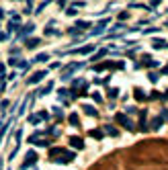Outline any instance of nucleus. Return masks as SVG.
Returning a JSON list of instances; mask_svg holds the SVG:
<instances>
[{"instance_id":"obj_1","label":"nucleus","mask_w":168,"mask_h":170,"mask_svg":"<svg viewBox=\"0 0 168 170\" xmlns=\"http://www.w3.org/2000/svg\"><path fill=\"white\" fill-rule=\"evenodd\" d=\"M82 68H84V64H82V62H74V64L66 66V68L62 70V80H70V78H72V72L82 70Z\"/></svg>"},{"instance_id":"obj_2","label":"nucleus","mask_w":168,"mask_h":170,"mask_svg":"<svg viewBox=\"0 0 168 170\" xmlns=\"http://www.w3.org/2000/svg\"><path fill=\"white\" fill-rule=\"evenodd\" d=\"M35 162H37V152H35V150H29V152L25 154V162L21 164V168H23V170H27V168L33 166Z\"/></svg>"},{"instance_id":"obj_3","label":"nucleus","mask_w":168,"mask_h":170,"mask_svg":"<svg viewBox=\"0 0 168 170\" xmlns=\"http://www.w3.org/2000/svg\"><path fill=\"white\" fill-rule=\"evenodd\" d=\"M29 143L41 145V148H47V145H49V141H45V139H43V133H41V131H35V133L29 137Z\"/></svg>"},{"instance_id":"obj_4","label":"nucleus","mask_w":168,"mask_h":170,"mask_svg":"<svg viewBox=\"0 0 168 170\" xmlns=\"http://www.w3.org/2000/svg\"><path fill=\"white\" fill-rule=\"evenodd\" d=\"M115 121H117L119 125H123L125 129H133V123L127 119V115H123V113H117V115H115Z\"/></svg>"},{"instance_id":"obj_5","label":"nucleus","mask_w":168,"mask_h":170,"mask_svg":"<svg viewBox=\"0 0 168 170\" xmlns=\"http://www.w3.org/2000/svg\"><path fill=\"white\" fill-rule=\"evenodd\" d=\"M45 76H47V70H39V72H35L33 76H29L27 82H29V84H37V82H41Z\"/></svg>"},{"instance_id":"obj_6","label":"nucleus","mask_w":168,"mask_h":170,"mask_svg":"<svg viewBox=\"0 0 168 170\" xmlns=\"http://www.w3.org/2000/svg\"><path fill=\"white\" fill-rule=\"evenodd\" d=\"M58 164H68V162H72L74 160V152H64L62 154V158H53Z\"/></svg>"},{"instance_id":"obj_7","label":"nucleus","mask_w":168,"mask_h":170,"mask_svg":"<svg viewBox=\"0 0 168 170\" xmlns=\"http://www.w3.org/2000/svg\"><path fill=\"white\" fill-rule=\"evenodd\" d=\"M39 45H41V39H37V37H29V39L25 41V47H27V49H37Z\"/></svg>"},{"instance_id":"obj_8","label":"nucleus","mask_w":168,"mask_h":170,"mask_svg":"<svg viewBox=\"0 0 168 170\" xmlns=\"http://www.w3.org/2000/svg\"><path fill=\"white\" fill-rule=\"evenodd\" d=\"M33 31H35V25H33V23H27V25H23V29L19 31V37H25V35H29Z\"/></svg>"},{"instance_id":"obj_9","label":"nucleus","mask_w":168,"mask_h":170,"mask_svg":"<svg viewBox=\"0 0 168 170\" xmlns=\"http://www.w3.org/2000/svg\"><path fill=\"white\" fill-rule=\"evenodd\" d=\"M70 143H72V148H84V141H82V137H78V135H74V137H70Z\"/></svg>"},{"instance_id":"obj_10","label":"nucleus","mask_w":168,"mask_h":170,"mask_svg":"<svg viewBox=\"0 0 168 170\" xmlns=\"http://www.w3.org/2000/svg\"><path fill=\"white\" fill-rule=\"evenodd\" d=\"M109 68H115V64L113 62H103V64L94 66V72H103V70H109Z\"/></svg>"},{"instance_id":"obj_11","label":"nucleus","mask_w":168,"mask_h":170,"mask_svg":"<svg viewBox=\"0 0 168 170\" xmlns=\"http://www.w3.org/2000/svg\"><path fill=\"white\" fill-rule=\"evenodd\" d=\"M107 23H109V21H101L99 25H97V29H92V35H101V33H105V27H107Z\"/></svg>"},{"instance_id":"obj_12","label":"nucleus","mask_w":168,"mask_h":170,"mask_svg":"<svg viewBox=\"0 0 168 170\" xmlns=\"http://www.w3.org/2000/svg\"><path fill=\"white\" fill-rule=\"evenodd\" d=\"M152 45H154V49H162V47H168V43H166L164 39H154Z\"/></svg>"},{"instance_id":"obj_13","label":"nucleus","mask_w":168,"mask_h":170,"mask_svg":"<svg viewBox=\"0 0 168 170\" xmlns=\"http://www.w3.org/2000/svg\"><path fill=\"white\" fill-rule=\"evenodd\" d=\"M94 49V45H86V47H80V49H74L72 53H90Z\"/></svg>"},{"instance_id":"obj_14","label":"nucleus","mask_w":168,"mask_h":170,"mask_svg":"<svg viewBox=\"0 0 168 170\" xmlns=\"http://www.w3.org/2000/svg\"><path fill=\"white\" fill-rule=\"evenodd\" d=\"M51 88H53V82H47V84H45V86L39 90V94L43 96V94H47V92H51Z\"/></svg>"},{"instance_id":"obj_15","label":"nucleus","mask_w":168,"mask_h":170,"mask_svg":"<svg viewBox=\"0 0 168 170\" xmlns=\"http://www.w3.org/2000/svg\"><path fill=\"white\" fill-rule=\"evenodd\" d=\"M82 109H84V113H86V115H90V117H97V109H92L90 105H84Z\"/></svg>"},{"instance_id":"obj_16","label":"nucleus","mask_w":168,"mask_h":170,"mask_svg":"<svg viewBox=\"0 0 168 170\" xmlns=\"http://www.w3.org/2000/svg\"><path fill=\"white\" fill-rule=\"evenodd\" d=\"M139 125H141V131L148 129V127H146V113H143V111L139 113Z\"/></svg>"},{"instance_id":"obj_17","label":"nucleus","mask_w":168,"mask_h":170,"mask_svg":"<svg viewBox=\"0 0 168 170\" xmlns=\"http://www.w3.org/2000/svg\"><path fill=\"white\" fill-rule=\"evenodd\" d=\"M68 121H70V123H72V125L76 127V125H78V115H76V113H72V115L68 117Z\"/></svg>"},{"instance_id":"obj_18","label":"nucleus","mask_w":168,"mask_h":170,"mask_svg":"<svg viewBox=\"0 0 168 170\" xmlns=\"http://www.w3.org/2000/svg\"><path fill=\"white\" fill-rule=\"evenodd\" d=\"M47 60H49V53H39L33 62H47Z\"/></svg>"},{"instance_id":"obj_19","label":"nucleus","mask_w":168,"mask_h":170,"mask_svg":"<svg viewBox=\"0 0 168 170\" xmlns=\"http://www.w3.org/2000/svg\"><path fill=\"white\" fill-rule=\"evenodd\" d=\"M58 154H64V148H51V150H49V156H51V158L58 156Z\"/></svg>"},{"instance_id":"obj_20","label":"nucleus","mask_w":168,"mask_h":170,"mask_svg":"<svg viewBox=\"0 0 168 170\" xmlns=\"http://www.w3.org/2000/svg\"><path fill=\"white\" fill-rule=\"evenodd\" d=\"M8 31H21V27H19V23H8Z\"/></svg>"},{"instance_id":"obj_21","label":"nucleus","mask_w":168,"mask_h":170,"mask_svg":"<svg viewBox=\"0 0 168 170\" xmlns=\"http://www.w3.org/2000/svg\"><path fill=\"white\" fill-rule=\"evenodd\" d=\"M119 96V88H111L109 90V99H117Z\"/></svg>"},{"instance_id":"obj_22","label":"nucleus","mask_w":168,"mask_h":170,"mask_svg":"<svg viewBox=\"0 0 168 170\" xmlns=\"http://www.w3.org/2000/svg\"><path fill=\"white\" fill-rule=\"evenodd\" d=\"M90 135H92V137H97V139H101V137H103V131H101V129H92Z\"/></svg>"},{"instance_id":"obj_23","label":"nucleus","mask_w":168,"mask_h":170,"mask_svg":"<svg viewBox=\"0 0 168 170\" xmlns=\"http://www.w3.org/2000/svg\"><path fill=\"white\" fill-rule=\"evenodd\" d=\"M66 14H68V16H76V14H78V10H76L74 6H70V8L66 10Z\"/></svg>"},{"instance_id":"obj_24","label":"nucleus","mask_w":168,"mask_h":170,"mask_svg":"<svg viewBox=\"0 0 168 170\" xmlns=\"http://www.w3.org/2000/svg\"><path fill=\"white\" fill-rule=\"evenodd\" d=\"M105 131H107V133H111V135H117V129H115V127H111V125H105Z\"/></svg>"},{"instance_id":"obj_25","label":"nucleus","mask_w":168,"mask_h":170,"mask_svg":"<svg viewBox=\"0 0 168 170\" xmlns=\"http://www.w3.org/2000/svg\"><path fill=\"white\" fill-rule=\"evenodd\" d=\"M160 123H162V119H160V117H156V119L152 121V127H154V129H158V127H160Z\"/></svg>"},{"instance_id":"obj_26","label":"nucleus","mask_w":168,"mask_h":170,"mask_svg":"<svg viewBox=\"0 0 168 170\" xmlns=\"http://www.w3.org/2000/svg\"><path fill=\"white\" fill-rule=\"evenodd\" d=\"M107 53H109V51H107V49H101V51H99V53H97V56H94V58H92V60H101V58H103V56H107Z\"/></svg>"},{"instance_id":"obj_27","label":"nucleus","mask_w":168,"mask_h":170,"mask_svg":"<svg viewBox=\"0 0 168 170\" xmlns=\"http://www.w3.org/2000/svg\"><path fill=\"white\" fill-rule=\"evenodd\" d=\"M29 123H39V115H29Z\"/></svg>"},{"instance_id":"obj_28","label":"nucleus","mask_w":168,"mask_h":170,"mask_svg":"<svg viewBox=\"0 0 168 170\" xmlns=\"http://www.w3.org/2000/svg\"><path fill=\"white\" fill-rule=\"evenodd\" d=\"M92 99H94V101H97V103H103V96H101V94H97V92H94V94H92Z\"/></svg>"},{"instance_id":"obj_29","label":"nucleus","mask_w":168,"mask_h":170,"mask_svg":"<svg viewBox=\"0 0 168 170\" xmlns=\"http://www.w3.org/2000/svg\"><path fill=\"white\" fill-rule=\"evenodd\" d=\"M68 33H70V35H76V33H80V29H78V27H72Z\"/></svg>"},{"instance_id":"obj_30","label":"nucleus","mask_w":168,"mask_h":170,"mask_svg":"<svg viewBox=\"0 0 168 170\" xmlns=\"http://www.w3.org/2000/svg\"><path fill=\"white\" fill-rule=\"evenodd\" d=\"M16 66H19V68H27V62H25V60H19Z\"/></svg>"},{"instance_id":"obj_31","label":"nucleus","mask_w":168,"mask_h":170,"mask_svg":"<svg viewBox=\"0 0 168 170\" xmlns=\"http://www.w3.org/2000/svg\"><path fill=\"white\" fill-rule=\"evenodd\" d=\"M39 119H49V113H45V111H41V113H39Z\"/></svg>"},{"instance_id":"obj_32","label":"nucleus","mask_w":168,"mask_h":170,"mask_svg":"<svg viewBox=\"0 0 168 170\" xmlns=\"http://www.w3.org/2000/svg\"><path fill=\"white\" fill-rule=\"evenodd\" d=\"M45 6H47V2H41V4H39V6H37V10H35V12H41V10H43V8H45Z\"/></svg>"},{"instance_id":"obj_33","label":"nucleus","mask_w":168,"mask_h":170,"mask_svg":"<svg viewBox=\"0 0 168 170\" xmlns=\"http://www.w3.org/2000/svg\"><path fill=\"white\" fill-rule=\"evenodd\" d=\"M10 105V101H2V103H0V109H6Z\"/></svg>"},{"instance_id":"obj_34","label":"nucleus","mask_w":168,"mask_h":170,"mask_svg":"<svg viewBox=\"0 0 168 170\" xmlns=\"http://www.w3.org/2000/svg\"><path fill=\"white\" fill-rule=\"evenodd\" d=\"M150 80H152V82H158V74H154V72H152V74H150Z\"/></svg>"},{"instance_id":"obj_35","label":"nucleus","mask_w":168,"mask_h":170,"mask_svg":"<svg viewBox=\"0 0 168 170\" xmlns=\"http://www.w3.org/2000/svg\"><path fill=\"white\" fill-rule=\"evenodd\" d=\"M135 96H137V99H139V101H141V99H143V94H141V90H139V88H137V90H135Z\"/></svg>"},{"instance_id":"obj_36","label":"nucleus","mask_w":168,"mask_h":170,"mask_svg":"<svg viewBox=\"0 0 168 170\" xmlns=\"http://www.w3.org/2000/svg\"><path fill=\"white\" fill-rule=\"evenodd\" d=\"M156 31H158V27H152V29H146L143 33H156Z\"/></svg>"},{"instance_id":"obj_37","label":"nucleus","mask_w":168,"mask_h":170,"mask_svg":"<svg viewBox=\"0 0 168 170\" xmlns=\"http://www.w3.org/2000/svg\"><path fill=\"white\" fill-rule=\"evenodd\" d=\"M4 16V8H0V19H2Z\"/></svg>"},{"instance_id":"obj_38","label":"nucleus","mask_w":168,"mask_h":170,"mask_svg":"<svg viewBox=\"0 0 168 170\" xmlns=\"http://www.w3.org/2000/svg\"><path fill=\"white\" fill-rule=\"evenodd\" d=\"M0 141H2V139H0Z\"/></svg>"}]
</instances>
